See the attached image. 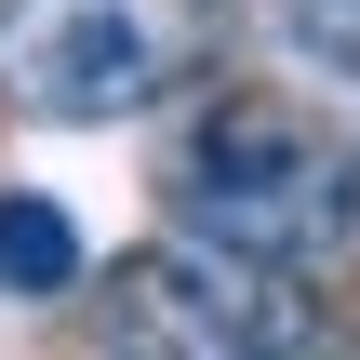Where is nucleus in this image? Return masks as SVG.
<instances>
[{
    "label": "nucleus",
    "instance_id": "nucleus-1",
    "mask_svg": "<svg viewBox=\"0 0 360 360\" xmlns=\"http://www.w3.org/2000/svg\"><path fill=\"white\" fill-rule=\"evenodd\" d=\"M187 227L281 254V267H360V147L281 120V107H214L174 160Z\"/></svg>",
    "mask_w": 360,
    "mask_h": 360
},
{
    "label": "nucleus",
    "instance_id": "nucleus-2",
    "mask_svg": "<svg viewBox=\"0 0 360 360\" xmlns=\"http://www.w3.org/2000/svg\"><path fill=\"white\" fill-rule=\"evenodd\" d=\"M107 334L160 360H294L321 347L334 321L307 307V267L281 254H240L214 227H174V240H134L107 267Z\"/></svg>",
    "mask_w": 360,
    "mask_h": 360
},
{
    "label": "nucleus",
    "instance_id": "nucleus-3",
    "mask_svg": "<svg viewBox=\"0 0 360 360\" xmlns=\"http://www.w3.org/2000/svg\"><path fill=\"white\" fill-rule=\"evenodd\" d=\"M174 67L160 0H13L0 13V94L27 120H134Z\"/></svg>",
    "mask_w": 360,
    "mask_h": 360
},
{
    "label": "nucleus",
    "instance_id": "nucleus-4",
    "mask_svg": "<svg viewBox=\"0 0 360 360\" xmlns=\"http://www.w3.org/2000/svg\"><path fill=\"white\" fill-rule=\"evenodd\" d=\"M0 294H13V307H53V294H80V227H67V200H40V187H0Z\"/></svg>",
    "mask_w": 360,
    "mask_h": 360
},
{
    "label": "nucleus",
    "instance_id": "nucleus-5",
    "mask_svg": "<svg viewBox=\"0 0 360 360\" xmlns=\"http://www.w3.org/2000/svg\"><path fill=\"white\" fill-rule=\"evenodd\" d=\"M281 53L307 80H360V0H281Z\"/></svg>",
    "mask_w": 360,
    "mask_h": 360
}]
</instances>
